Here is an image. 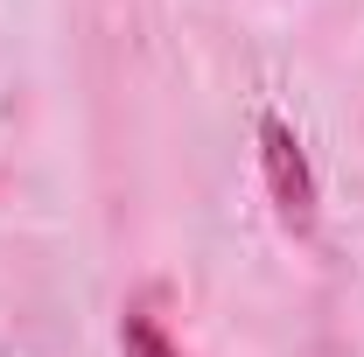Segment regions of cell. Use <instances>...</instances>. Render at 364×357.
I'll return each mask as SVG.
<instances>
[{"mask_svg":"<svg viewBox=\"0 0 364 357\" xmlns=\"http://www.w3.org/2000/svg\"><path fill=\"white\" fill-rule=\"evenodd\" d=\"M259 176H267V196L287 231H309L316 224V169L301 154V134L280 119V112H259Z\"/></svg>","mask_w":364,"mask_h":357,"instance_id":"obj_1","label":"cell"},{"mask_svg":"<svg viewBox=\"0 0 364 357\" xmlns=\"http://www.w3.org/2000/svg\"><path fill=\"white\" fill-rule=\"evenodd\" d=\"M119 357H182V351L168 343V329L147 309H127V322H119Z\"/></svg>","mask_w":364,"mask_h":357,"instance_id":"obj_2","label":"cell"}]
</instances>
